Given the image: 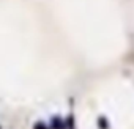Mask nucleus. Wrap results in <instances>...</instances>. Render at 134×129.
<instances>
[{
  "label": "nucleus",
  "mask_w": 134,
  "mask_h": 129,
  "mask_svg": "<svg viewBox=\"0 0 134 129\" xmlns=\"http://www.w3.org/2000/svg\"><path fill=\"white\" fill-rule=\"evenodd\" d=\"M98 124H99V127L101 129H109V124H107V120L106 118H98Z\"/></svg>",
  "instance_id": "f257e3e1"
},
{
  "label": "nucleus",
  "mask_w": 134,
  "mask_h": 129,
  "mask_svg": "<svg viewBox=\"0 0 134 129\" xmlns=\"http://www.w3.org/2000/svg\"><path fill=\"white\" fill-rule=\"evenodd\" d=\"M35 129H47V127H46L43 123H36V124H35Z\"/></svg>",
  "instance_id": "f03ea898"
}]
</instances>
